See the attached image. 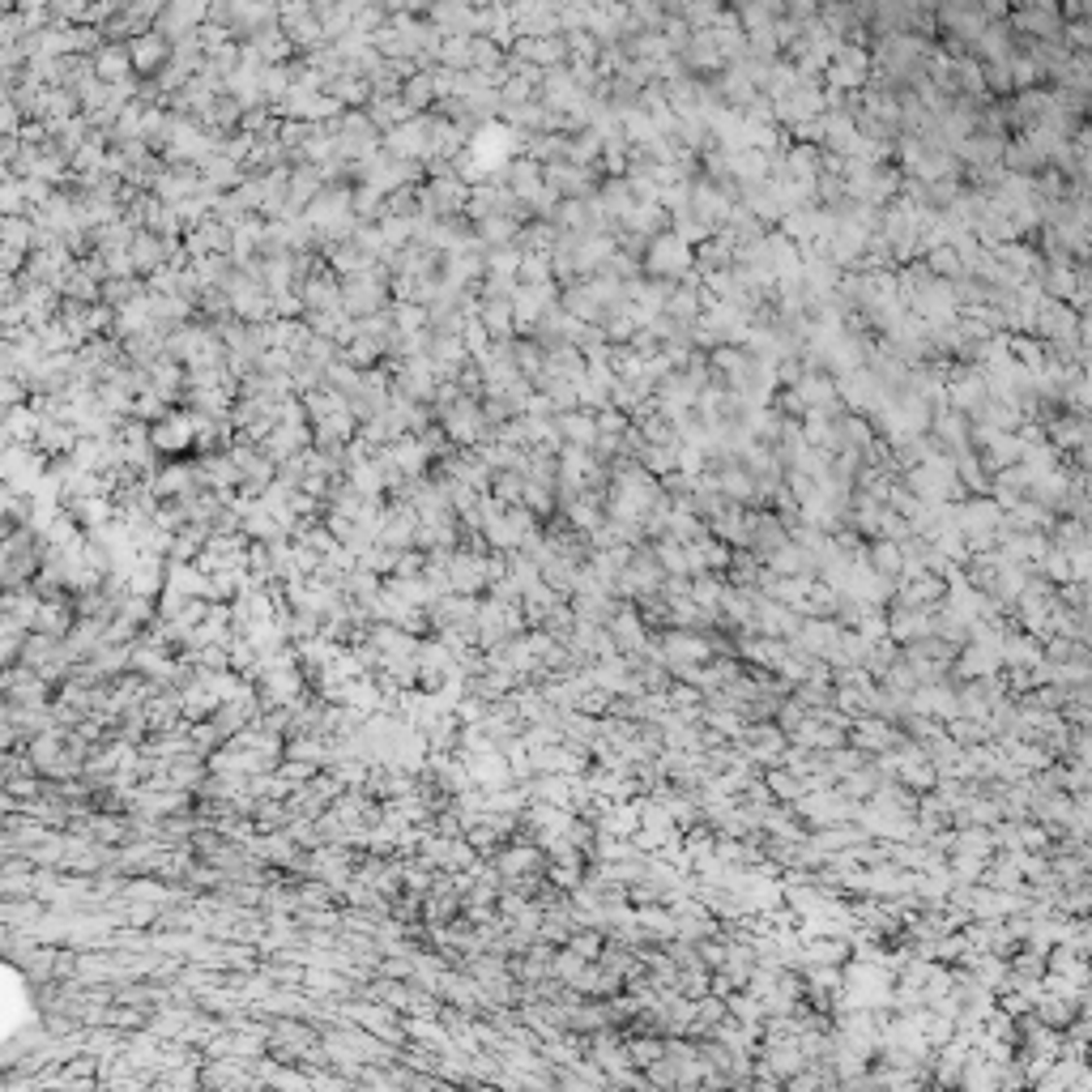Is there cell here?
Returning <instances> with one entry per match:
<instances>
[{"label": "cell", "mask_w": 1092, "mask_h": 1092, "mask_svg": "<svg viewBox=\"0 0 1092 1092\" xmlns=\"http://www.w3.org/2000/svg\"><path fill=\"white\" fill-rule=\"evenodd\" d=\"M866 567H871L875 576H883V581H896V576L905 572V560H901V546H896L892 538L875 542L871 551H866Z\"/></svg>", "instance_id": "cell-1"}, {"label": "cell", "mask_w": 1092, "mask_h": 1092, "mask_svg": "<svg viewBox=\"0 0 1092 1092\" xmlns=\"http://www.w3.org/2000/svg\"><path fill=\"white\" fill-rule=\"evenodd\" d=\"M499 875H512V880H521V875H538L542 871V853L533 850V845H517V850H504L496 858Z\"/></svg>", "instance_id": "cell-2"}]
</instances>
